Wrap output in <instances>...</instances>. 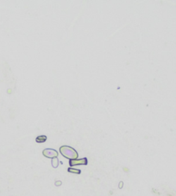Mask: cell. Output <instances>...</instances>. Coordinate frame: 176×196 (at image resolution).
Segmentation results:
<instances>
[{
  "mask_svg": "<svg viewBox=\"0 0 176 196\" xmlns=\"http://www.w3.org/2000/svg\"><path fill=\"white\" fill-rule=\"evenodd\" d=\"M60 152L61 154L63 155L64 157H66L69 160H74V159H78V153L77 151L73 149V148L67 146V145H63L60 148Z\"/></svg>",
  "mask_w": 176,
  "mask_h": 196,
  "instance_id": "cell-1",
  "label": "cell"
},
{
  "mask_svg": "<svg viewBox=\"0 0 176 196\" xmlns=\"http://www.w3.org/2000/svg\"><path fill=\"white\" fill-rule=\"evenodd\" d=\"M88 163L87 158L84 157L81 159H74V160H69V165L72 168L73 166H77V165H86Z\"/></svg>",
  "mask_w": 176,
  "mask_h": 196,
  "instance_id": "cell-2",
  "label": "cell"
},
{
  "mask_svg": "<svg viewBox=\"0 0 176 196\" xmlns=\"http://www.w3.org/2000/svg\"><path fill=\"white\" fill-rule=\"evenodd\" d=\"M42 155L47 158H55L58 157V152L53 149H45L42 151Z\"/></svg>",
  "mask_w": 176,
  "mask_h": 196,
  "instance_id": "cell-3",
  "label": "cell"
},
{
  "mask_svg": "<svg viewBox=\"0 0 176 196\" xmlns=\"http://www.w3.org/2000/svg\"><path fill=\"white\" fill-rule=\"evenodd\" d=\"M46 141H47V136H44V135L38 136V137L36 138V142L38 143H44V142H46Z\"/></svg>",
  "mask_w": 176,
  "mask_h": 196,
  "instance_id": "cell-4",
  "label": "cell"
},
{
  "mask_svg": "<svg viewBox=\"0 0 176 196\" xmlns=\"http://www.w3.org/2000/svg\"><path fill=\"white\" fill-rule=\"evenodd\" d=\"M51 163H52V166L53 168H55V169H56L58 166H59V160L57 157H55V158H52V162H51Z\"/></svg>",
  "mask_w": 176,
  "mask_h": 196,
  "instance_id": "cell-5",
  "label": "cell"
},
{
  "mask_svg": "<svg viewBox=\"0 0 176 196\" xmlns=\"http://www.w3.org/2000/svg\"><path fill=\"white\" fill-rule=\"evenodd\" d=\"M67 171H68L69 173H73V174H77V175H79L81 173V171L79 169H73V168H69V169H67Z\"/></svg>",
  "mask_w": 176,
  "mask_h": 196,
  "instance_id": "cell-6",
  "label": "cell"
},
{
  "mask_svg": "<svg viewBox=\"0 0 176 196\" xmlns=\"http://www.w3.org/2000/svg\"><path fill=\"white\" fill-rule=\"evenodd\" d=\"M61 184H62V182H61V181H56L55 183V185L56 187H59V186H61Z\"/></svg>",
  "mask_w": 176,
  "mask_h": 196,
  "instance_id": "cell-7",
  "label": "cell"
},
{
  "mask_svg": "<svg viewBox=\"0 0 176 196\" xmlns=\"http://www.w3.org/2000/svg\"><path fill=\"white\" fill-rule=\"evenodd\" d=\"M124 186V183H123V181H120V183H119V186H118V187L119 188H122V187Z\"/></svg>",
  "mask_w": 176,
  "mask_h": 196,
  "instance_id": "cell-8",
  "label": "cell"
}]
</instances>
